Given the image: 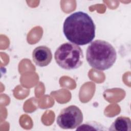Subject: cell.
I'll use <instances>...</instances> for the list:
<instances>
[{
  "mask_svg": "<svg viewBox=\"0 0 131 131\" xmlns=\"http://www.w3.org/2000/svg\"><path fill=\"white\" fill-rule=\"evenodd\" d=\"M32 59L38 67L47 66L52 59V54L50 48L45 46L37 47L32 53Z\"/></svg>",
  "mask_w": 131,
  "mask_h": 131,
  "instance_id": "5",
  "label": "cell"
},
{
  "mask_svg": "<svg viewBox=\"0 0 131 131\" xmlns=\"http://www.w3.org/2000/svg\"><path fill=\"white\" fill-rule=\"evenodd\" d=\"M86 59L89 64L94 69L105 71L111 68L117 59L114 47L108 42L97 39L88 47Z\"/></svg>",
  "mask_w": 131,
  "mask_h": 131,
  "instance_id": "2",
  "label": "cell"
},
{
  "mask_svg": "<svg viewBox=\"0 0 131 131\" xmlns=\"http://www.w3.org/2000/svg\"><path fill=\"white\" fill-rule=\"evenodd\" d=\"M54 58L60 68L71 70L77 69L82 64L83 54L79 46L66 42L57 49L54 54Z\"/></svg>",
  "mask_w": 131,
  "mask_h": 131,
  "instance_id": "3",
  "label": "cell"
},
{
  "mask_svg": "<svg viewBox=\"0 0 131 131\" xmlns=\"http://www.w3.org/2000/svg\"><path fill=\"white\" fill-rule=\"evenodd\" d=\"M131 121L129 117L120 116L117 117L110 127L109 130L130 131Z\"/></svg>",
  "mask_w": 131,
  "mask_h": 131,
  "instance_id": "6",
  "label": "cell"
},
{
  "mask_svg": "<svg viewBox=\"0 0 131 131\" xmlns=\"http://www.w3.org/2000/svg\"><path fill=\"white\" fill-rule=\"evenodd\" d=\"M95 25L91 17L83 11L68 16L63 23V33L71 42L77 45H87L95 36Z\"/></svg>",
  "mask_w": 131,
  "mask_h": 131,
  "instance_id": "1",
  "label": "cell"
},
{
  "mask_svg": "<svg viewBox=\"0 0 131 131\" xmlns=\"http://www.w3.org/2000/svg\"><path fill=\"white\" fill-rule=\"evenodd\" d=\"M83 121V114L77 106L72 105L63 108L57 117L56 122L62 129H74Z\"/></svg>",
  "mask_w": 131,
  "mask_h": 131,
  "instance_id": "4",
  "label": "cell"
},
{
  "mask_svg": "<svg viewBox=\"0 0 131 131\" xmlns=\"http://www.w3.org/2000/svg\"><path fill=\"white\" fill-rule=\"evenodd\" d=\"M100 123L95 121H90L85 122L77 128L76 130H105Z\"/></svg>",
  "mask_w": 131,
  "mask_h": 131,
  "instance_id": "7",
  "label": "cell"
}]
</instances>
